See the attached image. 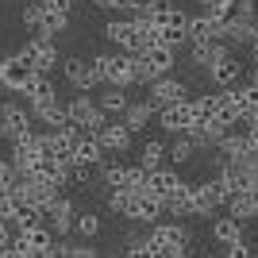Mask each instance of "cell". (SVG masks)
I'll list each match as a JSON object with an SVG mask.
<instances>
[{
	"label": "cell",
	"mask_w": 258,
	"mask_h": 258,
	"mask_svg": "<svg viewBox=\"0 0 258 258\" xmlns=\"http://www.w3.org/2000/svg\"><path fill=\"white\" fill-rule=\"evenodd\" d=\"M193 154H197V147H193L189 139H185V135H173V143L166 147V158L173 162V170L189 166V162H193Z\"/></svg>",
	"instance_id": "1f68e13d"
},
{
	"label": "cell",
	"mask_w": 258,
	"mask_h": 258,
	"mask_svg": "<svg viewBox=\"0 0 258 258\" xmlns=\"http://www.w3.org/2000/svg\"><path fill=\"white\" fill-rule=\"evenodd\" d=\"M31 131H35L31 108H23L20 100L0 104V139H20V135H31Z\"/></svg>",
	"instance_id": "ba28073f"
},
{
	"label": "cell",
	"mask_w": 258,
	"mask_h": 258,
	"mask_svg": "<svg viewBox=\"0 0 258 258\" xmlns=\"http://www.w3.org/2000/svg\"><path fill=\"white\" fill-rule=\"evenodd\" d=\"M66 116H70V123H74L77 131H93V135H97V127L108 119L89 93H77L74 100H66Z\"/></svg>",
	"instance_id": "52a82bcc"
},
{
	"label": "cell",
	"mask_w": 258,
	"mask_h": 258,
	"mask_svg": "<svg viewBox=\"0 0 258 258\" xmlns=\"http://www.w3.org/2000/svg\"><path fill=\"white\" fill-rule=\"evenodd\" d=\"M104 205H108V212H116V216L127 220L131 205H135V193H131V189H108V193H104Z\"/></svg>",
	"instance_id": "836d02e7"
},
{
	"label": "cell",
	"mask_w": 258,
	"mask_h": 258,
	"mask_svg": "<svg viewBox=\"0 0 258 258\" xmlns=\"http://www.w3.org/2000/svg\"><path fill=\"white\" fill-rule=\"evenodd\" d=\"M123 258H158V254L151 250V243H147V235H143V239H135V243H127Z\"/></svg>",
	"instance_id": "8d00e7d4"
},
{
	"label": "cell",
	"mask_w": 258,
	"mask_h": 258,
	"mask_svg": "<svg viewBox=\"0 0 258 258\" xmlns=\"http://www.w3.org/2000/svg\"><path fill=\"white\" fill-rule=\"evenodd\" d=\"M135 162H139L143 170H158L162 162H166V143H162V139H147L139 147V158H135Z\"/></svg>",
	"instance_id": "4dcf8cb0"
},
{
	"label": "cell",
	"mask_w": 258,
	"mask_h": 258,
	"mask_svg": "<svg viewBox=\"0 0 258 258\" xmlns=\"http://www.w3.org/2000/svg\"><path fill=\"white\" fill-rule=\"evenodd\" d=\"M58 97V89H54V74H35L27 85H23V100H27V108L43 104V100H54Z\"/></svg>",
	"instance_id": "7402d4cb"
},
{
	"label": "cell",
	"mask_w": 258,
	"mask_h": 258,
	"mask_svg": "<svg viewBox=\"0 0 258 258\" xmlns=\"http://www.w3.org/2000/svg\"><path fill=\"white\" fill-rule=\"evenodd\" d=\"M100 12H127V0H93Z\"/></svg>",
	"instance_id": "f35d334b"
},
{
	"label": "cell",
	"mask_w": 258,
	"mask_h": 258,
	"mask_svg": "<svg viewBox=\"0 0 258 258\" xmlns=\"http://www.w3.org/2000/svg\"><path fill=\"white\" fill-rule=\"evenodd\" d=\"M185 39H189V43H216V39H220V27L208 20L205 12H197V16H189V23H185Z\"/></svg>",
	"instance_id": "d4e9b609"
},
{
	"label": "cell",
	"mask_w": 258,
	"mask_h": 258,
	"mask_svg": "<svg viewBox=\"0 0 258 258\" xmlns=\"http://www.w3.org/2000/svg\"><path fill=\"white\" fill-rule=\"evenodd\" d=\"M31 116H35V123H43L46 131H54V127H66L70 123V116H66V100H43V104H35L31 108Z\"/></svg>",
	"instance_id": "44dd1931"
},
{
	"label": "cell",
	"mask_w": 258,
	"mask_h": 258,
	"mask_svg": "<svg viewBox=\"0 0 258 258\" xmlns=\"http://www.w3.org/2000/svg\"><path fill=\"white\" fill-rule=\"evenodd\" d=\"M70 258H100L97 247H89V243H70Z\"/></svg>",
	"instance_id": "74e56055"
},
{
	"label": "cell",
	"mask_w": 258,
	"mask_h": 258,
	"mask_svg": "<svg viewBox=\"0 0 258 258\" xmlns=\"http://www.w3.org/2000/svg\"><path fill=\"white\" fill-rule=\"evenodd\" d=\"M224 258H254V254H250V247H247V243H231Z\"/></svg>",
	"instance_id": "ab89813d"
},
{
	"label": "cell",
	"mask_w": 258,
	"mask_h": 258,
	"mask_svg": "<svg viewBox=\"0 0 258 258\" xmlns=\"http://www.w3.org/2000/svg\"><path fill=\"white\" fill-rule=\"evenodd\" d=\"M20 50L31 58L35 74H54V66H62V54H58V39H50V35H31V39H23Z\"/></svg>",
	"instance_id": "8992f818"
},
{
	"label": "cell",
	"mask_w": 258,
	"mask_h": 258,
	"mask_svg": "<svg viewBox=\"0 0 258 258\" xmlns=\"http://www.w3.org/2000/svg\"><path fill=\"white\" fill-rule=\"evenodd\" d=\"M201 258H208V254H201Z\"/></svg>",
	"instance_id": "f6af8a7d"
},
{
	"label": "cell",
	"mask_w": 258,
	"mask_h": 258,
	"mask_svg": "<svg viewBox=\"0 0 258 258\" xmlns=\"http://www.w3.org/2000/svg\"><path fill=\"white\" fill-rule=\"evenodd\" d=\"M0 66H4V50H0Z\"/></svg>",
	"instance_id": "7bdbcfd3"
},
{
	"label": "cell",
	"mask_w": 258,
	"mask_h": 258,
	"mask_svg": "<svg viewBox=\"0 0 258 258\" xmlns=\"http://www.w3.org/2000/svg\"><path fill=\"white\" fill-rule=\"evenodd\" d=\"M119 189H131V193H143V189H147V170H143L139 162L123 170V185H119Z\"/></svg>",
	"instance_id": "e575fe53"
},
{
	"label": "cell",
	"mask_w": 258,
	"mask_h": 258,
	"mask_svg": "<svg viewBox=\"0 0 258 258\" xmlns=\"http://www.w3.org/2000/svg\"><path fill=\"white\" fill-rule=\"evenodd\" d=\"M239 77H243V62H239L231 50L220 54V58L208 66V81H212L216 89H231V85H239Z\"/></svg>",
	"instance_id": "2e32d148"
},
{
	"label": "cell",
	"mask_w": 258,
	"mask_h": 258,
	"mask_svg": "<svg viewBox=\"0 0 258 258\" xmlns=\"http://www.w3.org/2000/svg\"><path fill=\"white\" fill-rule=\"evenodd\" d=\"M212 239L220 247H231V243H243V224H239L235 216H220L212 224Z\"/></svg>",
	"instance_id": "4316f807"
},
{
	"label": "cell",
	"mask_w": 258,
	"mask_h": 258,
	"mask_svg": "<svg viewBox=\"0 0 258 258\" xmlns=\"http://www.w3.org/2000/svg\"><path fill=\"white\" fill-rule=\"evenodd\" d=\"M54 243H58V235H54L50 227H46V224H35V227H23V231H16L8 247H16L20 254H46Z\"/></svg>",
	"instance_id": "8fae6325"
},
{
	"label": "cell",
	"mask_w": 258,
	"mask_h": 258,
	"mask_svg": "<svg viewBox=\"0 0 258 258\" xmlns=\"http://www.w3.org/2000/svg\"><path fill=\"white\" fill-rule=\"evenodd\" d=\"M177 4H181V0H177Z\"/></svg>",
	"instance_id": "bcb514c9"
},
{
	"label": "cell",
	"mask_w": 258,
	"mask_h": 258,
	"mask_svg": "<svg viewBox=\"0 0 258 258\" xmlns=\"http://www.w3.org/2000/svg\"><path fill=\"white\" fill-rule=\"evenodd\" d=\"M162 216H166V205L162 201H154L151 193H135V205H131V224H143V227H154L162 224Z\"/></svg>",
	"instance_id": "d6986e66"
},
{
	"label": "cell",
	"mask_w": 258,
	"mask_h": 258,
	"mask_svg": "<svg viewBox=\"0 0 258 258\" xmlns=\"http://www.w3.org/2000/svg\"><path fill=\"white\" fill-rule=\"evenodd\" d=\"M62 77L77 89V93H93V89L104 85L97 58H89V62H85L81 54H70V58H62Z\"/></svg>",
	"instance_id": "5b68a950"
},
{
	"label": "cell",
	"mask_w": 258,
	"mask_h": 258,
	"mask_svg": "<svg viewBox=\"0 0 258 258\" xmlns=\"http://www.w3.org/2000/svg\"><path fill=\"white\" fill-rule=\"evenodd\" d=\"M181 181H185V177H181L177 170L158 166V170H147V189H143V193H151L154 201H162V205H166V201H170V193H173Z\"/></svg>",
	"instance_id": "e0dca14e"
},
{
	"label": "cell",
	"mask_w": 258,
	"mask_h": 258,
	"mask_svg": "<svg viewBox=\"0 0 258 258\" xmlns=\"http://www.w3.org/2000/svg\"><path fill=\"white\" fill-rule=\"evenodd\" d=\"M227 50H231V46H227L224 39H216V43H189V62H193L197 70H208V66Z\"/></svg>",
	"instance_id": "484cf974"
},
{
	"label": "cell",
	"mask_w": 258,
	"mask_h": 258,
	"mask_svg": "<svg viewBox=\"0 0 258 258\" xmlns=\"http://www.w3.org/2000/svg\"><path fill=\"white\" fill-rule=\"evenodd\" d=\"M43 224V208L39 205H16V212H12V231H23V227H35Z\"/></svg>",
	"instance_id": "d6a6232c"
},
{
	"label": "cell",
	"mask_w": 258,
	"mask_h": 258,
	"mask_svg": "<svg viewBox=\"0 0 258 258\" xmlns=\"http://www.w3.org/2000/svg\"><path fill=\"white\" fill-rule=\"evenodd\" d=\"M201 4H205V0H201Z\"/></svg>",
	"instance_id": "7dc6e473"
},
{
	"label": "cell",
	"mask_w": 258,
	"mask_h": 258,
	"mask_svg": "<svg viewBox=\"0 0 258 258\" xmlns=\"http://www.w3.org/2000/svg\"><path fill=\"white\" fill-rule=\"evenodd\" d=\"M147 243H151V250L158 258H189V243H193V235H189V227L185 224H154L151 231H147Z\"/></svg>",
	"instance_id": "6da1fadb"
},
{
	"label": "cell",
	"mask_w": 258,
	"mask_h": 258,
	"mask_svg": "<svg viewBox=\"0 0 258 258\" xmlns=\"http://www.w3.org/2000/svg\"><path fill=\"white\" fill-rule=\"evenodd\" d=\"M227 216H235L239 224H247V220H258V185L243 189V193L227 197Z\"/></svg>",
	"instance_id": "ffe728a7"
},
{
	"label": "cell",
	"mask_w": 258,
	"mask_h": 258,
	"mask_svg": "<svg viewBox=\"0 0 258 258\" xmlns=\"http://www.w3.org/2000/svg\"><path fill=\"white\" fill-rule=\"evenodd\" d=\"M154 112H158V108L151 104V100H131L127 108H123V123H127V131L131 135H135V131H147V123H151L154 119Z\"/></svg>",
	"instance_id": "cb8c5ba5"
},
{
	"label": "cell",
	"mask_w": 258,
	"mask_h": 258,
	"mask_svg": "<svg viewBox=\"0 0 258 258\" xmlns=\"http://www.w3.org/2000/svg\"><path fill=\"white\" fill-rule=\"evenodd\" d=\"M74 162H77V166H93V170L104 162V147H100V139L93 135V131H81L77 151H74Z\"/></svg>",
	"instance_id": "603a6c76"
},
{
	"label": "cell",
	"mask_w": 258,
	"mask_h": 258,
	"mask_svg": "<svg viewBox=\"0 0 258 258\" xmlns=\"http://www.w3.org/2000/svg\"><path fill=\"white\" fill-rule=\"evenodd\" d=\"M104 39L123 54H139V50H147V23H139L135 16H127V20L112 16L104 23Z\"/></svg>",
	"instance_id": "7a4b0ae2"
},
{
	"label": "cell",
	"mask_w": 258,
	"mask_h": 258,
	"mask_svg": "<svg viewBox=\"0 0 258 258\" xmlns=\"http://www.w3.org/2000/svg\"><path fill=\"white\" fill-rule=\"evenodd\" d=\"M16 181H20V170L12 166V158H0V193H16Z\"/></svg>",
	"instance_id": "d590c367"
},
{
	"label": "cell",
	"mask_w": 258,
	"mask_h": 258,
	"mask_svg": "<svg viewBox=\"0 0 258 258\" xmlns=\"http://www.w3.org/2000/svg\"><path fill=\"white\" fill-rule=\"evenodd\" d=\"M97 66H100L104 85H112V89H131L135 85V54L108 50V54H97Z\"/></svg>",
	"instance_id": "277c9868"
},
{
	"label": "cell",
	"mask_w": 258,
	"mask_h": 258,
	"mask_svg": "<svg viewBox=\"0 0 258 258\" xmlns=\"http://www.w3.org/2000/svg\"><path fill=\"white\" fill-rule=\"evenodd\" d=\"M97 139H100V147H104V154H123V151H131V139H135V135L127 131V123L119 116H108L97 127Z\"/></svg>",
	"instance_id": "4fadbf2b"
},
{
	"label": "cell",
	"mask_w": 258,
	"mask_h": 258,
	"mask_svg": "<svg viewBox=\"0 0 258 258\" xmlns=\"http://www.w3.org/2000/svg\"><path fill=\"white\" fill-rule=\"evenodd\" d=\"M77 139H81V131L74 123H66V127H54L46 131V147L58 162H74V151H77Z\"/></svg>",
	"instance_id": "ac0fdd59"
},
{
	"label": "cell",
	"mask_w": 258,
	"mask_h": 258,
	"mask_svg": "<svg viewBox=\"0 0 258 258\" xmlns=\"http://www.w3.org/2000/svg\"><path fill=\"white\" fill-rule=\"evenodd\" d=\"M189 189H193V220H205V216H212L220 205H227V193L220 189L216 177H208V181H189Z\"/></svg>",
	"instance_id": "30bf717a"
},
{
	"label": "cell",
	"mask_w": 258,
	"mask_h": 258,
	"mask_svg": "<svg viewBox=\"0 0 258 258\" xmlns=\"http://www.w3.org/2000/svg\"><path fill=\"white\" fill-rule=\"evenodd\" d=\"M147 100H151L154 108H166V104H177V100H189V85L166 74V77H158V81H151V85H147Z\"/></svg>",
	"instance_id": "5bb4252c"
},
{
	"label": "cell",
	"mask_w": 258,
	"mask_h": 258,
	"mask_svg": "<svg viewBox=\"0 0 258 258\" xmlns=\"http://www.w3.org/2000/svg\"><path fill=\"white\" fill-rule=\"evenodd\" d=\"M74 216H77V205L70 201V197H62V193H58V197L50 201V205L43 208V224L50 227V231H54L58 239H62V235H70V231H74Z\"/></svg>",
	"instance_id": "7c38bea8"
},
{
	"label": "cell",
	"mask_w": 258,
	"mask_h": 258,
	"mask_svg": "<svg viewBox=\"0 0 258 258\" xmlns=\"http://www.w3.org/2000/svg\"><path fill=\"white\" fill-rule=\"evenodd\" d=\"M177 62V50L170 46H147V50L135 54V85H151L158 77H166Z\"/></svg>",
	"instance_id": "3957f363"
},
{
	"label": "cell",
	"mask_w": 258,
	"mask_h": 258,
	"mask_svg": "<svg viewBox=\"0 0 258 258\" xmlns=\"http://www.w3.org/2000/svg\"><path fill=\"white\" fill-rule=\"evenodd\" d=\"M166 216H193V189H189V181H181L170 193V201H166Z\"/></svg>",
	"instance_id": "f546056e"
},
{
	"label": "cell",
	"mask_w": 258,
	"mask_h": 258,
	"mask_svg": "<svg viewBox=\"0 0 258 258\" xmlns=\"http://www.w3.org/2000/svg\"><path fill=\"white\" fill-rule=\"evenodd\" d=\"M100 231H104V224H100V216L93 212V208H85V212L74 216V235L81 239V243H93Z\"/></svg>",
	"instance_id": "83f0119b"
},
{
	"label": "cell",
	"mask_w": 258,
	"mask_h": 258,
	"mask_svg": "<svg viewBox=\"0 0 258 258\" xmlns=\"http://www.w3.org/2000/svg\"><path fill=\"white\" fill-rule=\"evenodd\" d=\"M250 46H254V50H258V27H254V35H250Z\"/></svg>",
	"instance_id": "b9f144b4"
},
{
	"label": "cell",
	"mask_w": 258,
	"mask_h": 258,
	"mask_svg": "<svg viewBox=\"0 0 258 258\" xmlns=\"http://www.w3.org/2000/svg\"><path fill=\"white\" fill-rule=\"evenodd\" d=\"M35 77V66L31 58L23 50L16 54H4V66H0V89H8V93H23V85Z\"/></svg>",
	"instance_id": "9c48e42d"
},
{
	"label": "cell",
	"mask_w": 258,
	"mask_h": 258,
	"mask_svg": "<svg viewBox=\"0 0 258 258\" xmlns=\"http://www.w3.org/2000/svg\"><path fill=\"white\" fill-rule=\"evenodd\" d=\"M131 100H127V89H112L108 85L104 93L97 97V108L104 112V116H123V108H127Z\"/></svg>",
	"instance_id": "f1b7e54d"
},
{
	"label": "cell",
	"mask_w": 258,
	"mask_h": 258,
	"mask_svg": "<svg viewBox=\"0 0 258 258\" xmlns=\"http://www.w3.org/2000/svg\"><path fill=\"white\" fill-rule=\"evenodd\" d=\"M0 4H4V0H0Z\"/></svg>",
	"instance_id": "c3c4849f"
},
{
	"label": "cell",
	"mask_w": 258,
	"mask_h": 258,
	"mask_svg": "<svg viewBox=\"0 0 258 258\" xmlns=\"http://www.w3.org/2000/svg\"><path fill=\"white\" fill-rule=\"evenodd\" d=\"M189 123H193V104H189V100H177V104L158 108V127L166 131V135H185Z\"/></svg>",
	"instance_id": "9a60e30c"
},
{
	"label": "cell",
	"mask_w": 258,
	"mask_h": 258,
	"mask_svg": "<svg viewBox=\"0 0 258 258\" xmlns=\"http://www.w3.org/2000/svg\"><path fill=\"white\" fill-rule=\"evenodd\" d=\"M12 235H16V231H12V224H8V220H0V250L12 243Z\"/></svg>",
	"instance_id": "60d3db41"
},
{
	"label": "cell",
	"mask_w": 258,
	"mask_h": 258,
	"mask_svg": "<svg viewBox=\"0 0 258 258\" xmlns=\"http://www.w3.org/2000/svg\"><path fill=\"white\" fill-rule=\"evenodd\" d=\"M108 258H123V254H108Z\"/></svg>",
	"instance_id": "ee69618b"
}]
</instances>
